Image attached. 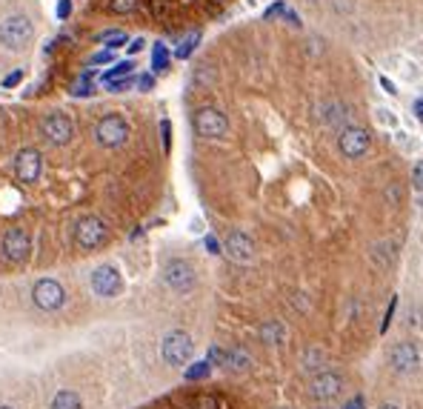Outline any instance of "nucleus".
<instances>
[{
    "label": "nucleus",
    "instance_id": "28",
    "mask_svg": "<svg viewBox=\"0 0 423 409\" xmlns=\"http://www.w3.org/2000/svg\"><path fill=\"white\" fill-rule=\"evenodd\" d=\"M112 12H117V15H126V12H132L135 6H138V0H112Z\"/></svg>",
    "mask_w": 423,
    "mask_h": 409
},
{
    "label": "nucleus",
    "instance_id": "26",
    "mask_svg": "<svg viewBox=\"0 0 423 409\" xmlns=\"http://www.w3.org/2000/svg\"><path fill=\"white\" fill-rule=\"evenodd\" d=\"M98 40H100V43H109V52H112V49L123 46L126 34H123V32H103V34H98Z\"/></svg>",
    "mask_w": 423,
    "mask_h": 409
},
{
    "label": "nucleus",
    "instance_id": "27",
    "mask_svg": "<svg viewBox=\"0 0 423 409\" xmlns=\"http://www.w3.org/2000/svg\"><path fill=\"white\" fill-rule=\"evenodd\" d=\"M315 363H323V352H318V349L304 352V370H318Z\"/></svg>",
    "mask_w": 423,
    "mask_h": 409
},
{
    "label": "nucleus",
    "instance_id": "22",
    "mask_svg": "<svg viewBox=\"0 0 423 409\" xmlns=\"http://www.w3.org/2000/svg\"><path fill=\"white\" fill-rule=\"evenodd\" d=\"M89 80H92V72H83L80 80L72 86V95H74V98H86V95H92V92H95V86H92Z\"/></svg>",
    "mask_w": 423,
    "mask_h": 409
},
{
    "label": "nucleus",
    "instance_id": "8",
    "mask_svg": "<svg viewBox=\"0 0 423 409\" xmlns=\"http://www.w3.org/2000/svg\"><path fill=\"white\" fill-rule=\"evenodd\" d=\"M163 281H166L169 289H175V292H189V289L195 287V269H192L189 260L175 258V260H169V263H166V269H163Z\"/></svg>",
    "mask_w": 423,
    "mask_h": 409
},
{
    "label": "nucleus",
    "instance_id": "39",
    "mask_svg": "<svg viewBox=\"0 0 423 409\" xmlns=\"http://www.w3.org/2000/svg\"><path fill=\"white\" fill-rule=\"evenodd\" d=\"M112 61V52H98V55H92V63H109Z\"/></svg>",
    "mask_w": 423,
    "mask_h": 409
},
{
    "label": "nucleus",
    "instance_id": "3",
    "mask_svg": "<svg viewBox=\"0 0 423 409\" xmlns=\"http://www.w3.org/2000/svg\"><path fill=\"white\" fill-rule=\"evenodd\" d=\"M126 138H129V123H126L120 115H106L98 120L95 126V141L106 149H115V146H123Z\"/></svg>",
    "mask_w": 423,
    "mask_h": 409
},
{
    "label": "nucleus",
    "instance_id": "25",
    "mask_svg": "<svg viewBox=\"0 0 423 409\" xmlns=\"http://www.w3.org/2000/svg\"><path fill=\"white\" fill-rule=\"evenodd\" d=\"M209 372H212V363L209 360H197V363H192V367L186 370V381H200Z\"/></svg>",
    "mask_w": 423,
    "mask_h": 409
},
{
    "label": "nucleus",
    "instance_id": "31",
    "mask_svg": "<svg viewBox=\"0 0 423 409\" xmlns=\"http://www.w3.org/2000/svg\"><path fill=\"white\" fill-rule=\"evenodd\" d=\"M412 184H415L417 189H423V161H417L415 169H412Z\"/></svg>",
    "mask_w": 423,
    "mask_h": 409
},
{
    "label": "nucleus",
    "instance_id": "11",
    "mask_svg": "<svg viewBox=\"0 0 423 409\" xmlns=\"http://www.w3.org/2000/svg\"><path fill=\"white\" fill-rule=\"evenodd\" d=\"M0 249H4V258L12 260V263H23L29 258V249H32V241L23 229H9L0 241Z\"/></svg>",
    "mask_w": 423,
    "mask_h": 409
},
{
    "label": "nucleus",
    "instance_id": "44",
    "mask_svg": "<svg viewBox=\"0 0 423 409\" xmlns=\"http://www.w3.org/2000/svg\"><path fill=\"white\" fill-rule=\"evenodd\" d=\"M377 115H380V120H384V123H395V120H392V115H389V112H386V109H380V112H377Z\"/></svg>",
    "mask_w": 423,
    "mask_h": 409
},
{
    "label": "nucleus",
    "instance_id": "32",
    "mask_svg": "<svg viewBox=\"0 0 423 409\" xmlns=\"http://www.w3.org/2000/svg\"><path fill=\"white\" fill-rule=\"evenodd\" d=\"M286 9H289V6H286L283 0H280V4H275V6H269V9L263 12V18H266V20H272L275 15H286Z\"/></svg>",
    "mask_w": 423,
    "mask_h": 409
},
{
    "label": "nucleus",
    "instance_id": "4",
    "mask_svg": "<svg viewBox=\"0 0 423 409\" xmlns=\"http://www.w3.org/2000/svg\"><path fill=\"white\" fill-rule=\"evenodd\" d=\"M74 244L80 249H86V252L103 246L106 244V223L100 218H95V215L80 218L77 226H74Z\"/></svg>",
    "mask_w": 423,
    "mask_h": 409
},
{
    "label": "nucleus",
    "instance_id": "36",
    "mask_svg": "<svg viewBox=\"0 0 423 409\" xmlns=\"http://www.w3.org/2000/svg\"><path fill=\"white\" fill-rule=\"evenodd\" d=\"M152 86H155V77H152V75H141V77H138V89H143V92H149Z\"/></svg>",
    "mask_w": 423,
    "mask_h": 409
},
{
    "label": "nucleus",
    "instance_id": "6",
    "mask_svg": "<svg viewBox=\"0 0 423 409\" xmlns=\"http://www.w3.org/2000/svg\"><path fill=\"white\" fill-rule=\"evenodd\" d=\"M160 352H163V360L169 363V367H183V363L192 358V352H195V344H192V338L186 332L178 329V332H169L163 338Z\"/></svg>",
    "mask_w": 423,
    "mask_h": 409
},
{
    "label": "nucleus",
    "instance_id": "30",
    "mask_svg": "<svg viewBox=\"0 0 423 409\" xmlns=\"http://www.w3.org/2000/svg\"><path fill=\"white\" fill-rule=\"evenodd\" d=\"M395 309H398V295L389 301V306H386V315H384V324H380V332H386L389 329V324H392V317H395Z\"/></svg>",
    "mask_w": 423,
    "mask_h": 409
},
{
    "label": "nucleus",
    "instance_id": "20",
    "mask_svg": "<svg viewBox=\"0 0 423 409\" xmlns=\"http://www.w3.org/2000/svg\"><path fill=\"white\" fill-rule=\"evenodd\" d=\"M135 69V63L132 61H123V63H117V66H112L109 72H103V83H112V80H120V77H129V72Z\"/></svg>",
    "mask_w": 423,
    "mask_h": 409
},
{
    "label": "nucleus",
    "instance_id": "19",
    "mask_svg": "<svg viewBox=\"0 0 423 409\" xmlns=\"http://www.w3.org/2000/svg\"><path fill=\"white\" fill-rule=\"evenodd\" d=\"M52 409H83V403H80V395H77V392L63 389V392H58V395H55Z\"/></svg>",
    "mask_w": 423,
    "mask_h": 409
},
{
    "label": "nucleus",
    "instance_id": "5",
    "mask_svg": "<svg viewBox=\"0 0 423 409\" xmlns=\"http://www.w3.org/2000/svg\"><path fill=\"white\" fill-rule=\"evenodd\" d=\"M337 146H341V155H344V158H352V161H355V158H363V155L369 152V146H372V134H369L363 126L349 123V126L341 129Z\"/></svg>",
    "mask_w": 423,
    "mask_h": 409
},
{
    "label": "nucleus",
    "instance_id": "10",
    "mask_svg": "<svg viewBox=\"0 0 423 409\" xmlns=\"http://www.w3.org/2000/svg\"><path fill=\"white\" fill-rule=\"evenodd\" d=\"M40 129H44V134L49 138V144H55V146L69 144V141H72V134H74V126H72V120H69L63 112L46 115L44 123H40Z\"/></svg>",
    "mask_w": 423,
    "mask_h": 409
},
{
    "label": "nucleus",
    "instance_id": "7",
    "mask_svg": "<svg viewBox=\"0 0 423 409\" xmlns=\"http://www.w3.org/2000/svg\"><path fill=\"white\" fill-rule=\"evenodd\" d=\"M32 301H34V306H37V309H44V312H55V309H60V306L66 303V292H63V287H60L58 281L44 278V281H37V284H34V289H32Z\"/></svg>",
    "mask_w": 423,
    "mask_h": 409
},
{
    "label": "nucleus",
    "instance_id": "9",
    "mask_svg": "<svg viewBox=\"0 0 423 409\" xmlns=\"http://www.w3.org/2000/svg\"><path fill=\"white\" fill-rule=\"evenodd\" d=\"M389 367L398 372V375H412L417 367H420V352L415 344L403 341V344H395L392 352H389Z\"/></svg>",
    "mask_w": 423,
    "mask_h": 409
},
{
    "label": "nucleus",
    "instance_id": "1",
    "mask_svg": "<svg viewBox=\"0 0 423 409\" xmlns=\"http://www.w3.org/2000/svg\"><path fill=\"white\" fill-rule=\"evenodd\" d=\"M32 37H34V26L23 15H15V18L4 20V26H0V43H4L6 49H12V52L26 49L32 43Z\"/></svg>",
    "mask_w": 423,
    "mask_h": 409
},
{
    "label": "nucleus",
    "instance_id": "41",
    "mask_svg": "<svg viewBox=\"0 0 423 409\" xmlns=\"http://www.w3.org/2000/svg\"><path fill=\"white\" fill-rule=\"evenodd\" d=\"M412 109H415V118H417V120H420V123H423V98H417V101H415V106H412Z\"/></svg>",
    "mask_w": 423,
    "mask_h": 409
},
{
    "label": "nucleus",
    "instance_id": "35",
    "mask_svg": "<svg viewBox=\"0 0 423 409\" xmlns=\"http://www.w3.org/2000/svg\"><path fill=\"white\" fill-rule=\"evenodd\" d=\"M344 409H366V401H363V395H355L352 401H346V403H344Z\"/></svg>",
    "mask_w": 423,
    "mask_h": 409
},
{
    "label": "nucleus",
    "instance_id": "46",
    "mask_svg": "<svg viewBox=\"0 0 423 409\" xmlns=\"http://www.w3.org/2000/svg\"><path fill=\"white\" fill-rule=\"evenodd\" d=\"M0 409H12V406H0Z\"/></svg>",
    "mask_w": 423,
    "mask_h": 409
},
{
    "label": "nucleus",
    "instance_id": "24",
    "mask_svg": "<svg viewBox=\"0 0 423 409\" xmlns=\"http://www.w3.org/2000/svg\"><path fill=\"white\" fill-rule=\"evenodd\" d=\"M197 40H200V32H192L183 43H181V46L175 49V58H181V61H186L192 52H195V46H197Z\"/></svg>",
    "mask_w": 423,
    "mask_h": 409
},
{
    "label": "nucleus",
    "instance_id": "43",
    "mask_svg": "<svg viewBox=\"0 0 423 409\" xmlns=\"http://www.w3.org/2000/svg\"><path fill=\"white\" fill-rule=\"evenodd\" d=\"M160 129H163V146L169 149V120H163V123H160Z\"/></svg>",
    "mask_w": 423,
    "mask_h": 409
},
{
    "label": "nucleus",
    "instance_id": "34",
    "mask_svg": "<svg viewBox=\"0 0 423 409\" xmlns=\"http://www.w3.org/2000/svg\"><path fill=\"white\" fill-rule=\"evenodd\" d=\"M69 15H72V0H60V4H58V18L66 20Z\"/></svg>",
    "mask_w": 423,
    "mask_h": 409
},
{
    "label": "nucleus",
    "instance_id": "37",
    "mask_svg": "<svg viewBox=\"0 0 423 409\" xmlns=\"http://www.w3.org/2000/svg\"><path fill=\"white\" fill-rule=\"evenodd\" d=\"M20 77H23V69H18V72H12V75H9L6 80H4V86H6V89H12V86H18V83H20Z\"/></svg>",
    "mask_w": 423,
    "mask_h": 409
},
{
    "label": "nucleus",
    "instance_id": "12",
    "mask_svg": "<svg viewBox=\"0 0 423 409\" xmlns=\"http://www.w3.org/2000/svg\"><path fill=\"white\" fill-rule=\"evenodd\" d=\"M341 389H344V378L337 375V372H318L312 381H309V395L312 398H318V401H329V398H334V395H341Z\"/></svg>",
    "mask_w": 423,
    "mask_h": 409
},
{
    "label": "nucleus",
    "instance_id": "29",
    "mask_svg": "<svg viewBox=\"0 0 423 409\" xmlns=\"http://www.w3.org/2000/svg\"><path fill=\"white\" fill-rule=\"evenodd\" d=\"M218 398H209V395H200V398H195L192 401V409H218Z\"/></svg>",
    "mask_w": 423,
    "mask_h": 409
},
{
    "label": "nucleus",
    "instance_id": "16",
    "mask_svg": "<svg viewBox=\"0 0 423 409\" xmlns=\"http://www.w3.org/2000/svg\"><path fill=\"white\" fill-rule=\"evenodd\" d=\"M349 115H352V109H349L344 101H337V98H332V101H326V103L320 106V120L329 123V126H341V123H346Z\"/></svg>",
    "mask_w": 423,
    "mask_h": 409
},
{
    "label": "nucleus",
    "instance_id": "18",
    "mask_svg": "<svg viewBox=\"0 0 423 409\" xmlns=\"http://www.w3.org/2000/svg\"><path fill=\"white\" fill-rule=\"evenodd\" d=\"M372 260L380 269H392V263H395V244L392 241H377L372 246Z\"/></svg>",
    "mask_w": 423,
    "mask_h": 409
},
{
    "label": "nucleus",
    "instance_id": "38",
    "mask_svg": "<svg viewBox=\"0 0 423 409\" xmlns=\"http://www.w3.org/2000/svg\"><path fill=\"white\" fill-rule=\"evenodd\" d=\"M206 249H209L212 255H218V252H221V244H218V238H212V235H209V238H206Z\"/></svg>",
    "mask_w": 423,
    "mask_h": 409
},
{
    "label": "nucleus",
    "instance_id": "14",
    "mask_svg": "<svg viewBox=\"0 0 423 409\" xmlns=\"http://www.w3.org/2000/svg\"><path fill=\"white\" fill-rule=\"evenodd\" d=\"M40 169H44V161H40V152L37 149H20L18 158H15V172L23 184H34L40 177Z\"/></svg>",
    "mask_w": 423,
    "mask_h": 409
},
{
    "label": "nucleus",
    "instance_id": "40",
    "mask_svg": "<svg viewBox=\"0 0 423 409\" xmlns=\"http://www.w3.org/2000/svg\"><path fill=\"white\" fill-rule=\"evenodd\" d=\"M146 46V40L143 37H138V40H132V46H129V55H135V52H141Z\"/></svg>",
    "mask_w": 423,
    "mask_h": 409
},
{
    "label": "nucleus",
    "instance_id": "33",
    "mask_svg": "<svg viewBox=\"0 0 423 409\" xmlns=\"http://www.w3.org/2000/svg\"><path fill=\"white\" fill-rule=\"evenodd\" d=\"M106 86L112 89V92H123V89L132 86V80H129V77H120V80H112V83H106Z\"/></svg>",
    "mask_w": 423,
    "mask_h": 409
},
{
    "label": "nucleus",
    "instance_id": "45",
    "mask_svg": "<svg viewBox=\"0 0 423 409\" xmlns=\"http://www.w3.org/2000/svg\"><path fill=\"white\" fill-rule=\"evenodd\" d=\"M377 409H401V406H395V403H384V406H377Z\"/></svg>",
    "mask_w": 423,
    "mask_h": 409
},
{
    "label": "nucleus",
    "instance_id": "21",
    "mask_svg": "<svg viewBox=\"0 0 423 409\" xmlns=\"http://www.w3.org/2000/svg\"><path fill=\"white\" fill-rule=\"evenodd\" d=\"M261 335H263V341H266V344H280V341L286 338V329H283L278 321H269V324L261 329Z\"/></svg>",
    "mask_w": 423,
    "mask_h": 409
},
{
    "label": "nucleus",
    "instance_id": "23",
    "mask_svg": "<svg viewBox=\"0 0 423 409\" xmlns=\"http://www.w3.org/2000/svg\"><path fill=\"white\" fill-rule=\"evenodd\" d=\"M166 66H169V49L163 46V43H155V49H152V69L163 72Z\"/></svg>",
    "mask_w": 423,
    "mask_h": 409
},
{
    "label": "nucleus",
    "instance_id": "15",
    "mask_svg": "<svg viewBox=\"0 0 423 409\" xmlns=\"http://www.w3.org/2000/svg\"><path fill=\"white\" fill-rule=\"evenodd\" d=\"M226 252H229V258H232V260H237V263H249V260H252V255H255V244H252V238H249L246 232L235 229V232H229V238H226Z\"/></svg>",
    "mask_w": 423,
    "mask_h": 409
},
{
    "label": "nucleus",
    "instance_id": "13",
    "mask_svg": "<svg viewBox=\"0 0 423 409\" xmlns=\"http://www.w3.org/2000/svg\"><path fill=\"white\" fill-rule=\"evenodd\" d=\"M92 289H95V295H100V298H112V295H117L120 292V272L115 269V266H98L95 272H92Z\"/></svg>",
    "mask_w": 423,
    "mask_h": 409
},
{
    "label": "nucleus",
    "instance_id": "42",
    "mask_svg": "<svg viewBox=\"0 0 423 409\" xmlns=\"http://www.w3.org/2000/svg\"><path fill=\"white\" fill-rule=\"evenodd\" d=\"M380 86H384L389 95H395V86H392V80H389V77H380Z\"/></svg>",
    "mask_w": 423,
    "mask_h": 409
},
{
    "label": "nucleus",
    "instance_id": "17",
    "mask_svg": "<svg viewBox=\"0 0 423 409\" xmlns=\"http://www.w3.org/2000/svg\"><path fill=\"white\" fill-rule=\"evenodd\" d=\"M221 367H223V370H232V372H240V370H249V367H252V358H249L243 349H223Z\"/></svg>",
    "mask_w": 423,
    "mask_h": 409
},
{
    "label": "nucleus",
    "instance_id": "2",
    "mask_svg": "<svg viewBox=\"0 0 423 409\" xmlns=\"http://www.w3.org/2000/svg\"><path fill=\"white\" fill-rule=\"evenodd\" d=\"M192 123H195V132L200 134V138H209V141H218V138H223V134L229 132L226 115H223L221 109H215V106H203V109H197Z\"/></svg>",
    "mask_w": 423,
    "mask_h": 409
}]
</instances>
